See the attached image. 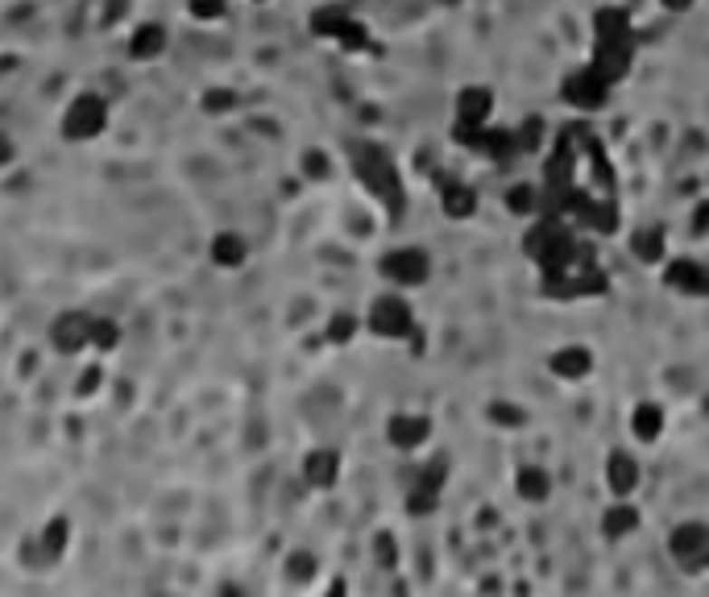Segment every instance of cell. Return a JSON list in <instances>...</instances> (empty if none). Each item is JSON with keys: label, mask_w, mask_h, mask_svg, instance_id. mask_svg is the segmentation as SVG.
<instances>
[{"label": "cell", "mask_w": 709, "mask_h": 597, "mask_svg": "<svg viewBox=\"0 0 709 597\" xmlns=\"http://www.w3.org/2000/svg\"><path fill=\"white\" fill-rule=\"evenodd\" d=\"M353 167H357V178H361L386 207L390 216H403V183H398V170H394L390 154L378 146H357L353 149Z\"/></svg>", "instance_id": "1"}, {"label": "cell", "mask_w": 709, "mask_h": 597, "mask_svg": "<svg viewBox=\"0 0 709 597\" xmlns=\"http://www.w3.org/2000/svg\"><path fill=\"white\" fill-rule=\"evenodd\" d=\"M104 125H109V104L100 96H91V91H83V96H75L67 104V112H62L59 129L67 141H91L104 133Z\"/></svg>", "instance_id": "2"}, {"label": "cell", "mask_w": 709, "mask_h": 597, "mask_svg": "<svg viewBox=\"0 0 709 597\" xmlns=\"http://www.w3.org/2000/svg\"><path fill=\"white\" fill-rule=\"evenodd\" d=\"M382 274L398 286H419L432 274V262H427L424 249H394L382 257Z\"/></svg>", "instance_id": "3"}, {"label": "cell", "mask_w": 709, "mask_h": 597, "mask_svg": "<svg viewBox=\"0 0 709 597\" xmlns=\"http://www.w3.org/2000/svg\"><path fill=\"white\" fill-rule=\"evenodd\" d=\"M606 96H610V79L601 75V71H593V67L572 71V75L564 79V100L577 104V108H601Z\"/></svg>", "instance_id": "4"}, {"label": "cell", "mask_w": 709, "mask_h": 597, "mask_svg": "<svg viewBox=\"0 0 709 597\" xmlns=\"http://www.w3.org/2000/svg\"><path fill=\"white\" fill-rule=\"evenodd\" d=\"M369 328H374L378 336H386V341H403V336L411 332V307H407L403 299L386 294V299H378V303L369 307Z\"/></svg>", "instance_id": "5"}, {"label": "cell", "mask_w": 709, "mask_h": 597, "mask_svg": "<svg viewBox=\"0 0 709 597\" xmlns=\"http://www.w3.org/2000/svg\"><path fill=\"white\" fill-rule=\"evenodd\" d=\"M50 344L59 352L91 349V315H79V312L59 315V320L50 323Z\"/></svg>", "instance_id": "6"}, {"label": "cell", "mask_w": 709, "mask_h": 597, "mask_svg": "<svg viewBox=\"0 0 709 597\" xmlns=\"http://www.w3.org/2000/svg\"><path fill=\"white\" fill-rule=\"evenodd\" d=\"M705 544H709V527H705V523H680V527L672 531V539H668L672 556H676L685 568H693V573L701 568Z\"/></svg>", "instance_id": "7"}, {"label": "cell", "mask_w": 709, "mask_h": 597, "mask_svg": "<svg viewBox=\"0 0 709 597\" xmlns=\"http://www.w3.org/2000/svg\"><path fill=\"white\" fill-rule=\"evenodd\" d=\"M664 283L685 291V294H709V265L680 257V262H672L668 270H664Z\"/></svg>", "instance_id": "8"}, {"label": "cell", "mask_w": 709, "mask_h": 597, "mask_svg": "<svg viewBox=\"0 0 709 597\" xmlns=\"http://www.w3.org/2000/svg\"><path fill=\"white\" fill-rule=\"evenodd\" d=\"M622 42H635L630 17L622 9H601L593 17V46H622Z\"/></svg>", "instance_id": "9"}, {"label": "cell", "mask_w": 709, "mask_h": 597, "mask_svg": "<svg viewBox=\"0 0 709 597\" xmlns=\"http://www.w3.org/2000/svg\"><path fill=\"white\" fill-rule=\"evenodd\" d=\"M427 431H432V423H427L424 415H394V419L386 423V436H390L394 448H419V444L427 440Z\"/></svg>", "instance_id": "10"}, {"label": "cell", "mask_w": 709, "mask_h": 597, "mask_svg": "<svg viewBox=\"0 0 709 597\" xmlns=\"http://www.w3.org/2000/svg\"><path fill=\"white\" fill-rule=\"evenodd\" d=\"M167 50V30L162 25H154V21H141L138 30L129 34V54L138 63H149V59H158Z\"/></svg>", "instance_id": "11"}, {"label": "cell", "mask_w": 709, "mask_h": 597, "mask_svg": "<svg viewBox=\"0 0 709 597\" xmlns=\"http://www.w3.org/2000/svg\"><path fill=\"white\" fill-rule=\"evenodd\" d=\"M303 477L311 481L315 490H328V486H336V477H340V457H336V452H328V448L307 452Z\"/></svg>", "instance_id": "12"}, {"label": "cell", "mask_w": 709, "mask_h": 597, "mask_svg": "<svg viewBox=\"0 0 709 597\" xmlns=\"http://www.w3.org/2000/svg\"><path fill=\"white\" fill-rule=\"evenodd\" d=\"M551 373L556 378H564V382H577V378H585L589 373V365H593V357H589V349H577V344H569V349H556L551 352Z\"/></svg>", "instance_id": "13"}, {"label": "cell", "mask_w": 709, "mask_h": 597, "mask_svg": "<svg viewBox=\"0 0 709 597\" xmlns=\"http://www.w3.org/2000/svg\"><path fill=\"white\" fill-rule=\"evenodd\" d=\"M606 481H610V490L618 494V498H627V494L639 486V465H635V457L614 452V457L606 460Z\"/></svg>", "instance_id": "14"}, {"label": "cell", "mask_w": 709, "mask_h": 597, "mask_svg": "<svg viewBox=\"0 0 709 597\" xmlns=\"http://www.w3.org/2000/svg\"><path fill=\"white\" fill-rule=\"evenodd\" d=\"M490 108H493L490 88H465L461 96H456V120H469V125H485Z\"/></svg>", "instance_id": "15"}, {"label": "cell", "mask_w": 709, "mask_h": 597, "mask_svg": "<svg viewBox=\"0 0 709 597\" xmlns=\"http://www.w3.org/2000/svg\"><path fill=\"white\" fill-rule=\"evenodd\" d=\"M249 257V246L241 233H216V241H212V262L220 265V270H236V265H245Z\"/></svg>", "instance_id": "16"}, {"label": "cell", "mask_w": 709, "mask_h": 597, "mask_svg": "<svg viewBox=\"0 0 709 597\" xmlns=\"http://www.w3.org/2000/svg\"><path fill=\"white\" fill-rule=\"evenodd\" d=\"M440 207H444V216H453V220H469V216L477 212V196H473L465 183H444Z\"/></svg>", "instance_id": "17"}, {"label": "cell", "mask_w": 709, "mask_h": 597, "mask_svg": "<svg viewBox=\"0 0 709 597\" xmlns=\"http://www.w3.org/2000/svg\"><path fill=\"white\" fill-rule=\"evenodd\" d=\"M477 149L485 158H493V162H511V154L519 149V133H511V129H485Z\"/></svg>", "instance_id": "18"}, {"label": "cell", "mask_w": 709, "mask_h": 597, "mask_svg": "<svg viewBox=\"0 0 709 597\" xmlns=\"http://www.w3.org/2000/svg\"><path fill=\"white\" fill-rule=\"evenodd\" d=\"M514 486H519L522 502H543V498H548V490H551V477L540 469V465H527V469H519Z\"/></svg>", "instance_id": "19"}, {"label": "cell", "mask_w": 709, "mask_h": 597, "mask_svg": "<svg viewBox=\"0 0 709 597\" xmlns=\"http://www.w3.org/2000/svg\"><path fill=\"white\" fill-rule=\"evenodd\" d=\"M630 428H635V436L639 440H660L664 431V411L656 407V402H643V407H635V415H630Z\"/></svg>", "instance_id": "20"}, {"label": "cell", "mask_w": 709, "mask_h": 597, "mask_svg": "<svg viewBox=\"0 0 709 597\" xmlns=\"http://www.w3.org/2000/svg\"><path fill=\"white\" fill-rule=\"evenodd\" d=\"M635 527H639V510H635V506H610V510H606V519H601V531L614 535V539L630 535Z\"/></svg>", "instance_id": "21"}, {"label": "cell", "mask_w": 709, "mask_h": 597, "mask_svg": "<svg viewBox=\"0 0 709 597\" xmlns=\"http://www.w3.org/2000/svg\"><path fill=\"white\" fill-rule=\"evenodd\" d=\"M630 249H635V257H643V262H660L664 257V233L660 228H643V233H635Z\"/></svg>", "instance_id": "22"}, {"label": "cell", "mask_w": 709, "mask_h": 597, "mask_svg": "<svg viewBox=\"0 0 709 597\" xmlns=\"http://www.w3.org/2000/svg\"><path fill=\"white\" fill-rule=\"evenodd\" d=\"M436 498H440V486H427V481H415L411 494H407V510L411 515H432Z\"/></svg>", "instance_id": "23"}, {"label": "cell", "mask_w": 709, "mask_h": 597, "mask_svg": "<svg viewBox=\"0 0 709 597\" xmlns=\"http://www.w3.org/2000/svg\"><path fill=\"white\" fill-rule=\"evenodd\" d=\"M506 207H511V212H535V207H540V196H535V187H527V183H519V187H511V191H506Z\"/></svg>", "instance_id": "24"}, {"label": "cell", "mask_w": 709, "mask_h": 597, "mask_svg": "<svg viewBox=\"0 0 709 597\" xmlns=\"http://www.w3.org/2000/svg\"><path fill=\"white\" fill-rule=\"evenodd\" d=\"M120 328L112 320H91V349H117Z\"/></svg>", "instance_id": "25"}, {"label": "cell", "mask_w": 709, "mask_h": 597, "mask_svg": "<svg viewBox=\"0 0 709 597\" xmlns=\"http://www.w3.org/2000/svg\"><path fill=\"white\" fill-rule=\"evenodd\" d=\"M225 0H191V17H199V21H216V17H225Z\"/></svg>", "instance_id": "26"}, {"label": "cell", "mask_w": 709, "mask_h": 597, "mask_svg": "<svg viewBox=\"0 0 709 597\" xmlns=\"http://www.w3.org/2000/svg\"><path fill=\"white\" fill-rule=\"evenodd\" d=\"M490 419H498V423H522V411H519V407H506V402H493V407H490Z\"/></svg>", "instance_id": "27"}, {"label": "cell", "mask_w": 709, "mask_h": 597, "mask_svg": "<svg viewBox=\"0 0 709 597\" xmlns=\"http://www.w3.org/2000/svg\"><path fill=\"white\" fill-rule=\"evenodd\" d=\"M353 328H357L353 315H336V320H332V332H328V336H332V341H349V336H353Z\"/></svg>", "instance_id": "28"}, {"label": "cell", "mask_w": 709, "mask_h": 597, "mask_svg": "<svg viewBox=\"0 0 709 597\" xmlns=\"http://www.w3.org/2000/svg\"><path fill=\"white\" fill-rule=\"evenodd\" d=\"M540 146V120H527L522 125V149H535Z\"/></svg>", "instance_id": "29"}, {"label": "cell", "mask_w": 709, "mask_h": 597, "mask_svg": "<svg viewBox=\"0 0 709 597\" xmlns=\"http://www.w3.org/2000/svg\"><path fill=\"white\" fill-rule=\"evenodd\" d=\"M705 228H709V204H701V207H697V216H693V233L701 236Z\"/></svg>", "instance_id": "30"}, {"label": "cell", "mask_w": 709, "mask_h": 597, "mask_svg": "<svg viewBox=\"0 0 709 597\" xmlns=\"http://www.w3.org/2000/svg\"><path fill=\"white\" fill-rule=\"evenodd\" d=\"M307 175H315V178L328 175V167H324V158L320 154H307Z\"/></svg>", "instance_id": "31"}, {"label": "cell", "mask_w": 709, "mask_h": 597, "mask_svg": "<svg viewBox=\"0 0 709 597\" xmlns=\"http://www.w3.org/2000/svg\"><path fill=\"white\" fill-rule=\"evenodd\" d=\"M689 5H693V0H664V9H672V13H685Z\"/></svg>", "instance_id": "32"}, {"label": "cell", "mask_w": 709, "mask_h": 597, "mask_svg": "<svg viewBox=\"0 0 709 597\" xmlns=\"http://www.w3.org/2000/svg\"><path fill=\"white\" fill-rule=\"evenodd\" d=\"M440 5H461V0H440Z\"/></svg>", "instance_id": "33"}]
</instances>
